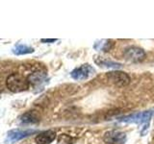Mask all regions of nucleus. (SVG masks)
<instances>
[{"label": "nucleus", "mask_w": 154, "mask_h": 144, "mask_svg": "<svg viewBox=\"0 0 154 144\" xmlns=\"http://www.w3.org/2000/svg\"><path fill=\"white\" fill-rule=\"evenodd\" d=\"M6 86L9 90L14 93L26 90L30 86L26 77L18 73H13L10 75L6 80Z\"/></svg>", "instance_id": "obj_1"}, {"label": "nucleus", "mask_w": 154, "mask_h": 144, "mask_svg": "<svg viewBox=\"0 0 154 144\" xmlns=\"http://www.w3.org/2000/svg\"><path fill=\"white\" fill-rule=\"evenodd\" d=\"M153 110H146L143 112H137L133 113L131 115H126V116H122L119 118V121L125 122V123H136V124H142V123H147L152 117Z\"/></svg>", "instance_id": "obj_2"}, {"label": "nucleus", "mask_w": 154, "mask_h": 144, "mask_svg": "<svg viewBox=\"0 0 154 144\" xmlns=\"http://www.w3.org/2000/svg\"><path fill=\"white\" fill-rule=\"evenodd\" d=\"M29 86H32L33 88L37 89V91H41L43 89L45 86L47 84L48 77L45 72L42 71H35L32 74H30L28 77Z\"/></svg>", "instance_id": "obj_3"}, {"label": "nucleus", "mask_w": 154, "mask_h": 144, "mask_svg": "<svg viewBox=\"0 0 154 144\" xmlns=\"http://www.w3.org/2000/svg\"><path fill=\"white\" fill-rule=\"evenodd\" d=\"M95 74V70L91 65L89 64H82L79 67H76L74 70L71 71V77L76 81H84L89 79L90 77Z\"/></svg>", "instance_id": "obj_4"}, {"label": "nucleus", "mask_w": 154, "mask_h": 144, "mask_svg": "<svg viewBox=\"0 0 154 144\" xmlns=\"http://www.w3.org/2000/svg\"><path fill=\"white\" fill-rule=\"evenodd\" d=\"M107 79L117 86H125L130 83L129 76L122 71H111L107 73Z\"/></svg>", "instance_id": "obj_5"}, {"label": "nucleus", "mask_w": 154, "mask_h": 144, "mask_svg": "<svg viewBox=\"0 0 154 144\" xmlns=\"http://www.w3.org/2000/svg\"><path fill=\"white\" fill-rule=\"evenodd\" d=\"M103 140L107 144H123L126 141V134L120 131H109L105 133Z\"/></svg>", "instance_id": "obj_6"}, {"label": "nucleus", "mask_w": 154, "mask_h": 144, "mask_svg": "<svg viewBox=\"0 0 154 144\" xmlns=\"http://www.w3.org/2000/svg\"><path fill=\"white\" fill-rule=\"evenodd\" d=\"M124 57L128 62H141L146 58V53L139 47H129L124 52Z\"/></svg>", "instance_id": "obj_7"}, {"label": "nucleus", "mask_w": 154, "mask_h": 144, "mask_svg": "<svg viewBox=\"0 0 154 144\" xmlns=\"http://www.w3.org/2000/svg\"><path fill=\"white\" fill-rule=\"evenodd\" d=\"M35 133H37L36 130H13L7 134V141L9 143H14Z\"/></svg>", "instance_id": "obj_8"}, {"label": "nucleus", "mask_w": 154, "mask_h": 144, "mask_svg": "<svg viewBox=\"0 0 154 144\" xmlns=\"http://www.w3.org/2000/svg\"><path fill=\"white\" fill-rule=\"evenodd\" d=\"M94 62H95L96 64L101 66V67H103V68L119 69V68H122V64H119V62L107 60V59H105L104 57H100V56H95L94 57Z\"/></svg>", "instance_id": "obj_9"}, {"label": "nucleus", "mask_w": 154, "mask_h": 144, "mask_svg": "<svg viewBox=\"0 0 154 144\" xmlns=\"http://www.w3.org/2000/svg\"><path fill=\"white\" fill-rule=\"evenodd\" d=\"M56 138V133L52 130L42 132L40 134H38L35 138L37 144H50L52 141H54Z\"/></svg>", "instance_id": "obj_10"}, {"label": "nucleus", "mask_w": 154, "mask_h": 144, "mask_svg": "<svg viewBox=\"0 0 154 144\" xmlns=\"http://www.w3.org/2000/svg\"><path fill=\"white\" fill-rule=\"evenodd\" d=\"M114 46V41L111 40H96L94 48L97 51H102V52H108L113 48Z\"/></svg>", "instance_id": "obj_11"}, {"label": "nucleus", "mask_w": 154, "mask_h": 144, "mask_svg": "<svg viewBox=\"0 0 154 144\" xmlns=\"http://www.w3.org/2000/svg\"><path fill=\"white\" fill-rule=\"evenodd\" d=\"M38 120H40V116H38V114L37 113L36 110H30V112H27L26 113H24L20 117L21 123H24V124L37 123Z\"/></svg>", "instance_id": "obj_12"}, {"label": "nucleus", "mask_w": 154, "mask_h": 144, "mask_svg": "<svg viewBox=\"0 0 154 144\" xmlns=\"http://www.w3.org/2000/svg\"><path fill=\"white\" fill-rule=\"evenodd\" d=\"M34 52V48L29 47L25 44H17L13 49V53L16 55H26Z\"/></svg>", "instance_id": "obj_13"}, {"label": "nucleus", "mask_w": 154, "mask_h": 144, "mask_svg": "<svg viewBox=\"0 0 154 144\" xmlns=\"http://www.w3.org/2000/svg\"><path fill=\"white\" fill-rule=\"evenodd\" d=\"M57 40V38H42V42H55Z\"/></svg>", "instance_id": "obj_14"}]
</instances>
